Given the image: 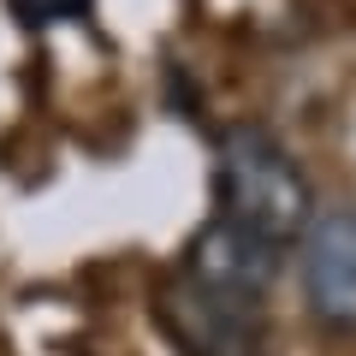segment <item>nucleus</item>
<instances>
[{"mask_svg":"<svg viewBox=\"0 0 356 356\" xmlns=\"http://www.w3.org/2000/svg\"><path fill=\"white\" fill-rule=\"evenodd\" d=\"M220 220L250 232L255 243L280 255L303 243L309 220H315V191H309L303 166L291 161L273 131L261 125H232L220 137Z\"/></svg>","mask_w":356,"mask_h":356,"instance_id":"nucleus-1","label":"nucleus"},{"mask_svg":"<svg viewBox=\"0 0 356 356\" xmlns=\"http://www.w3.org/2000/svg\"><path fill=\"white\" fill-rule=\"evenodd\" d=\"M273 273H280V255L267 250V243H255L250 232L226 226V220H214V226L196 232L191 261H184V280H191L196 291L214 297V303H226V309H243V315L261 309Z\"/></svg>","mask_w":356,"mask_h":356,"instance_id":"nucleus-2","label":"nucleus"},{"mask_svg":"<svg viewBox=\"0 0 356 356\" xmlns=\"http://www.w3.org/2000/svg\"><path fill=\"white\" fill-rule=\"evenodd\" d=\"M303 297L332 332H356V208L315 214L303 232Z\"/></svg>","mask_w":356,"mask_h":356,"instance_id":"nucleus-3","label":"nucleus"},{"mask_svg":"<svg viewBox=\"0 0 356 356\" xmlns=\"http://www.w3.org/2000/svg\"><path fill=\"white\" fill-rule=\"evenodd\" d=\"M161 315L191 356H255V315L202 297L184 273L161 285Z\"/></svg>","mask_w":356,"mask_h":356,"instance_id":"nucleus-4","label":"nucleus"},{"mask_svg":"<svg viewBox=\"0 0 356 356\" xmlns=\"http://www.w3.org/2000/svg\"><path fill=\"white\" fill-rule=\"evenodd\" d=\"M13 6V18L24 30H48V24H65V18H83L89 0H6Z\"/></svg>","mask_w":356,"mask_h":356,"instance_id":"nucleus-5","label":"nucleus"}]
</instances>
